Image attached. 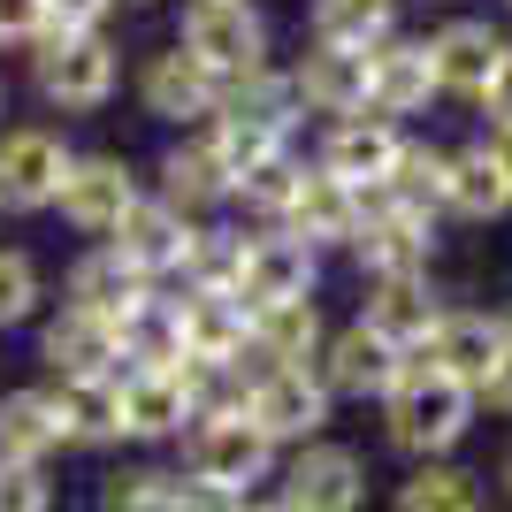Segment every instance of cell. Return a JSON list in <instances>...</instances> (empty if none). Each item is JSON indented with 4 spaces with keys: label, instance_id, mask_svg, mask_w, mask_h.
Here are the masks:
<instances>
[{
    "label": "cell",
    "instance_id": "6da1fadb",
    "mask_svg": "<svg viewBox=\"0 0 512 512\" xmlns=\"http://www.w3.org/2000/svg\"><path fill=\"white\" fill-rule=\"evenodd\" d=\"M375 413H383V444L406 467H428V459H459V444L482 421V398L459 375H444L436 360H406V375L390 383V398Z\"/></svg>",
    "mask_w": 512,
    "mask_h": 512
},
{
    "label": "cell",
    "instance_id": "7a4b0ae2",
    "mask_svg": "<svg viewBox=\"0 0 512 512\" xmlns=\"http://www.w3.org/2000/svg\"><path fill=\"white\" fill-rule=\"evenodd\" d=\"M276 467H283V451L268 444L245 413H207V421H192L184 444H176V474H184L199 497H214V505H245V497L276 490Z\"/></svg>",
    "mask_w": 512,
    "mask_h": 512
},
{
    "label": "cell",
    "instance_id": "3957f363",
    "mask_svg": "<svg viewBox=\"0 0 512 512\" xmlns=\"http://www.w3.org/2000/svg\"><path fill=\"white\" fill-rule=\"evenodd\" d=\"M31 85L54 115H100L123 92V46L107 31H46L31 46Z\"/></svg>",
    "mask_w": 512,
    "mask_h": 512
},
{
    "label": "cell",
    "instance_id": "277c9868",
    "mask_svg": "<svg viewBox=\"0 0 512 512\" xmlns=\"http://www.w3.org/2000/svg\"><path fill=\"white\" fill-rule=\"evenodd\" d=\"M176 46L207 69L214 85H237V77H253V69L276 62V31L260 16V0H184Z\"/></svg>",
    "mask_w": 512,
    "mask_h": 512
},
{
    "label": "cell",
    "instance_id": "5b68a950",
    "mask_svg": "<svg viewBox=\"0 0 512 512\" xmlns=\"http://www.w3.org/2000/svg\"><path fill=\"white\" fill-rule=\"evenodd\" d=\"M276 497H283L291 512H367V505H375V467H367L360 444L321 436V444L283 451Z\"/></svg>",
    "mask_w": 512,
    "mask_h": 512
},
{
    "label": "cell",
    "instance_id": "8992f818",
    "mask_svg": "<svg viewBox=\"0 0 512 512\" xmlns=\"http://www.w3.org/2000/svg\"><path fill=\"white\" fill-rule=\"evenodd\" d=\"M245 421H253L276 451H299V444H321V436H329V421H337V398L321 390L314 367H253Z\"/></svg>",
    "mask_w": 512,
    "mask_h": 512
},
{
    "label": "cell",
    "instance_id": "52a82bcc",
    "mask_svg": "<svg viewBox=\"0 0 512 512\" xmlns=\"http://www.w3.org/2000/svg\"><path fill=\"white\" fill-rule=\"evenodd\" d=\"M444 222L398 207V199L367 192V214H360V237H352V268L360 283H383V276H436V253H444Z\"/></svg>",
    "mask_w": 512,
    "mask_h": 512
},
{
    "label": "cell",
    "instance_id": "ba28073f",
    "mask_svg": "<svg viewBox=\"0 0 512 512\" xmlns=\"http://www.w3.org/2000/svg\"><path fill=\"white\" fill-rule=\"evenodd\" d=\"M146 199V176L130 169V153H77L62 176V199H54V214H62L69 230L85 237V245H107V237L123 230V214Z\"/></svg>",
    "mask_w": 512,
    "mask_h": 512
},
{
    "label": "cell",
    "instance_id": "9c48e42d",
    "mask_svg": "<svg viewBox=\"0 0 512 512\" xmlns=\"http://www.w3.org/2000/svg\"><path fill=\"white\" fill-rule=\"evenodd\" d=\"M69 161L77 146L54 123H8L0 130V214H54Z\"/></svg>",
    "mask_w": 512,
    "mask_h": 512
},
{
    "label": "cell",
    "instance_id": "30bf717a",
    "mask_svg": "<svg viewBox=\"0 0 512 512\" xmlns=\"http://www.w3.org/2000/svg\"><path fill=\"white\" fill-rule=\"evenodd\" d=\"M314 375H321V390H329L337 406H383L390 383L406 375V352H398V344H383L360 314H352L344 329H329V344H321V360H314Z\"/></svg>",
    "mask_w": 512,
    "mask_h": 512
},
{
    "label": "cell",
    "instance_id": "8fae6325",
    "mask_svg": "<svg viewBox=\"0 0 512 512\" xmlns=\"http://www.w3.org/2000/svg\"><path fill=\"white\" fill-rule=\"evenodd\" d=\"M130 92H138V115H146V123H169V130H199L214 115V100H222V85H214L176 39L153 46V54H138Z\"/></svg>",
    "mask_w": 512,
    "mask_h": 512
},
{
    "label": "cell",
    "instance_id": "7c38bea8",
    "mask_svg": "<svg viewBox=\"0 0 512 512\" xmlns=\"http://www.w3.org/2000/svg\"><path fill=\"white\" fill-rule=\"evenodd\" d=\"M512 54V31L490 16H444L436 31H428V62H436V85H444V100H482V85H490L497 69H505Z\"/></svg>",
    "mask_w": 512,
    "mask_h": 512
},
{
    "label": "cell",
    "instance_id": "4fadbf2b",
    "mask_svg": "<svg viewBox=\"0 0 512 512\" xmlns=\"http://www.w3.org/2000/svg\"><path fill=\"white\" fill-rule=\"evenodd\" d=\"M153 291H161V283L138 276V268H130L115 245H85V253L62 268V306H77V314H100L115 337L138 321V306H146Z\"/></svg>",
    "mask_w": 512,
    "mask_h": 512
},
{
    "label": "cell",
    "instance_id": "5bb4252c",
    "mask_svg": "<svg viewBox=\"0 0 512 512\" xmlns=\"http://www.w3.org/2000/svg\"><path fill=\"white\" fill-rule=\"evenodd\" d=\"M436 100H444V85H436V62H428V31L421 39L398 31V39H383L367 54V115L413 123V115H428Z\"/></svg>",
    "mask_w": 512,
    "mask_h": 512
},
{
    "label": "cell",
    "instance_id": "9a60e30c",
    "mask_svg": "<svg viewBox=\"0 0 512 512\" xmlns=\"http://www.w3.org/2000/svg\"><path fill=\"white\" fill-rule=\"evenodd\" d=\"M413 130L406 123H383V115H352V123H321V146H314V169H329L337 184L352 192H383L398 153H406Z\"/></svg>",
    "mask_w": 512,
    "mask_h": 512
},
{
    "label": "cell",
    "instance_id": "2e32d148",
    "mask_svg": "<svg viewBox=\"0 0 512 512\" xmlns=\"http://www.w3.org/2000/svg\"><path fill=\"white\" fill-rule=\"evenodd\" d=\"M146 192L161 199V207H176L184 222H222V214H230V192H237V184H230V169H222V161L207 153V138H199V130H184V138H176V146L153 161Z\"/></svg>",
    "mask_w": 512,
    "mask_h": 512
},
{
    "label": "cell",
    "instance_id": "e0dca14e",
    "mask_svg": "<svg viewBox=\"0 0 512 512\" xmlns=\"http://www.w3.org/2000/svg\"><path fill=\"white\" fill-rule=\"evenodd\" d=\"M192 421H199V406L184 390V367H123V444L176 451Z\"/></svg>",
    "mask_w": 512,
    "mask_h": 512
},
{
    "label": "cell",
    "instance_id": "ac0fdd59",
    "mask_svg": "<svg viewBox=\"0 0 512 512\" xmlns=\"http://www.w3.org/2000/svg\"><path fill=\"white\" fill-rule=\"evenodd\" d=\"M451 299L436 291V276H383V283H367L360 291V321L375 329L383 344H398V352H428V337L444 329Z\"/></svg>",
    "mask_w": 512,
    "mask_h": 512
},
{
    "label": "cell",
    "instance_id": "d6986e66",
    "mask_svg": "<svg viewBox=\"0 0 512 512\" xmlns=\"http://www.w3.org/2000/svg\"><path fill=\"white\" fill-rule=\"evenodd\" d=\"M39 367H46V383H77V375H123V337H115L100 314L46 306V314H39Z\"/></svg>",
    "mask_w": 512,
    "mask_h": 512
},
{
    "label": "cell",
    "instance_id": "ffe728a7",
    "mask_svg": "<svg viewBox=\"0 0 512 512\" xmlns=\"http://www.w3.org/2000/svg\"><path fill=\"white\" fill-rule=\"evenodd\" d=\"M237 299L253 306H291V299H321V253L291 230H253V253H245V283Z\"/></svg>",
    "mask_w": 512,
    "mask_h": 512
},
{
    "label": "cell",
    "instance_id": "44dd1931",
    "mask_svg": "<svg viewBox=\"0 0 512 512\" xmlns=\"http://www.w3.org/2000/svg\"><path fill=\"white\" fill-rule=\"evenodd\" d=\"M291 92H299V115L352 123V115H367V54H344V46H299Z\"/></svg>",
    "mask_w": 512,
    "mask_h": 512
},
{
    "label": "cell",
    "instance_id": "7402d4cb",
    "mask_svg": "<svg viewBox=\"0 0 512 512\" xmlns=\"http://www.w3.org/2000/svg\"><path fill=\"white\" fill-rule=\"evenodd\" d=\"M192 237H199V222H184L176 207H161V199H138V207L123 214V230L107 237L115 253L138 268V276H153V283H176L184 276V260H192Z\"/></svg>",
    "mask_w": 512,
    "mask_h": 512
},
{
    "label": "cell",
    "instance_id": "603a6c76",
    "mask_svg": "<svg viewBox=\"0 0 512 512\" xmlns=\"http://www.w3.org/2000/svg\"><path fill=\"white\" fill-rule=\"evenodd\" d=\"M360 214H367V192L337 184V176L314 169V153H306V184H299V207H291V222H283V230L306 237V245L329 260V253H352V237H360Z\"/></svg>",
    "mask_w": 512,
    "mask_h": 512
},
{
    "label": "cell",
    "instance_id": "cb8c5ba5",
    "mask_svg": "<svg viewBox=\"0 0 512 512\" xmlns=\"http://www.w3.org/2000/svg\"><path fill=\"white\" fill-rule=\"evenodd\" d=\"M69 451L62 413L46 398V383H16L0 390V467H54Z\"/></svg>",
    "mask_w": 512,
    "mask_h": 512
},
{
    "label": "cell",
    "instance_id": "d4e9b609",
    "mask_svg": "<svg viewBox=\"0 0 512 512\" xmlns=\"http://www.w3.org/2000/svg\"><path fill=\"white\" fill-rule=\"evenodd\" d=\"M512 214V169L497 138L482 130L474 146H451V222H474V230H490Z\"/></svg>",
    "mask_w": 512,
    "mask_h": 512
},
{
    "label": "cell",
    "instance_id": "484cf974",
    "mask_svg": "<svg viewBox=\"0 0 512 512\" xmlns=\"http://www.w3.org/2000/svg\"><path fill=\"white\" fill-rule=\"evenodd\" d=\"M62 413L69 451H115L123 444V375H77V383H46Z\"/></svg>",
    "mask_w": 512,
    "mask_h": 512
},
{
    "label": "cell",
    "instance_id": "4316f807",
    "mask_svg": "<svg viewBox=\"0 0 512 512\" xmlns=\"http://www.w3.org/2000/svg\"><path fill=\"white\" fill-rule=\"evenodd\" d=\"M176 306H184V360H245L253 352V306L237 291H184L176 283Z\"/></svg>",
    "mask_w": 512,
    "mask_h": 512
},
{
    "label": "cell",
    "instance_id": "83f0119b",
    "mask_svg": "<svg viewBox=\"0 0 512 512\" xmlns=\"http://www.w3.org/2000/svg\"><path fill=\"white\" fill-rule=\"evenodd\" d=\"M383 512H490V474L467 459H428L390 482Z\"/></svg>",
    "mask_w": 512,
    "mask_h": 512
},
{
    "label": "cell",
    "instance_id": "f1b7e54d",
    "mask_svg": "<svg viewBox=\"0 0 512 512\" xmlns=\"http://www.w3.org/2000/svg\"><path fill=\"white\" fill-rule=\"evenodd\" d=\"M505 314H490V306H451L444 314V329H436V337H428V352H413V360H436L444 367V375H459V383H482V375H490L497 367V352H505Z\"/></svg>",
    "mask_w": 512,
    "mask_h": 512
},
{
    "label": "cell",
    "instance_id": "f546056e",
    "mask_svg": "<svg viewBox=\"0 0 512 512\" xmlns=\"http://www.w3.org/2000/svg\"><path fill=\"white\" fill-rule=\"evenodd\" d=\"M100 512H222V505H214V497H199L176 467L123 459V467L100 474Z\"/></svg>",
    "mask_w": 512,
    "mask_h": 512
},
{
    "label": "cell",
    "instance_id": "4dcf8cb0",
    "mask_svg": "<svg viewBox=\"0 0 512 512\" xmlns=\"http://www.w3.org/2000/svg\"><path fill=\"white\" fill-rule=\"evenodd\" d=\"M329 344V314L321 299H291V306H260L253 314V367H314Z\"/></svg>",
    "mask_w": 512,
    "mask_h": 512
},
{
    "label": "cell",
    "instance_id": "1f68e13d",
    "mask_svg": "<svg viewBox=\"0 0 512 512\" xmlns=\"http://www.w3.org/2000/svg\"><path fill=\"white\" fill-rule=\"evenodd\" d=\"M299 184H306V153L283 146V153H268L260 169L237 176L230 214L245 222V230H283V222H291V207H299Z\"/></svg>",
    "mask_w": 512,
    "mask_h": 512
},
{
    "label": "cell",
    "instance_id": "d6a6232c",
    "mask_svg": "<svg viewBox=\"0 0 512 512\" xmlns=\"http://www.w3.org/2000/svg\"><path fill=\"white\" fill-rule=\"evenodd\" d=\"M383 39H398V0H306V46L375 54Z\"/></svg>",
    "mask_w": 512,
    "mask_h": 512
},
{
    "label": "cell",
    "instance_id": "836d02e7",
    "mask_svg": "<svg viewBox=\"0 0 512 512\" xmlns=\"http://www.w3.org/2000/svg\"><path fill=\"white\" fill-rule=\"evenodd\" d=\"M214 115H237V123H253V130H268V138H299V92H291V69H253V77H237V85H222V100H214Z\"/></svg>",
    "mask_w": 512,
    "mask_h": 512
},
{
    "label": "cell",
    "instance_id": "e575fe53",
    "mask_svg": "<svg viewBox=\"0 0 512 512\" xmlns=\"http://www.w3.org/2000/svg\"><path fill=\"white\" fill-rule=\"evenodd\" d=\"M383 199L428 214V222H451V146H436V138H406V153H398Z\"/></svg>",
    "mask_w": 512,
    "mask_h": 512
},
{
    "label": "cell",
    "instance_id": "d590c367",
    "mask_svg": "<svg viewBox=\"0 0 512 512\" xmlns=\"http://www.w3.org/2000/svg\"><path fill=\"white\" fill-rule=\"evenodd\" d=\"M245 253H253V230L245 222H199V237H192V260H184V291H237L245 283Z\"/></svg>",
    "mask_w": 512,
    "mask_h": 512
},
{
    "label": "cell",
    "instance_id": "8d00e7d4",
    "mask_svg": "<svg viewBox=\"0 0 512 512\" xmlns=\"http://www.w3.org/2000/svg\"><path fill=\"white\" fill-rule=\"evenodd\" d=\"M39 314H46L39 260L16 253V245H0V337H8V329H39Z\"/></svg>",
    "mask_w": 512,
    "mask_h": 512
},
{
    "label": "cell",
    "instance_id": "74e56055",
    "mask_svg": "<svg viewBox=\"0 0 512 512\" xmlns=\"http://www.w3.org/2000/svg\"><path fill=\"white\" fill-rule=\"evenodd\" d=\"M199 138H207V153L230 169V184H237L245 169H260L268 153H283V138H268V130H253V123H237V115H207V123H199Z\"/></svg>",
    "mask_w": 512,
    "mask_h": 512
},
{
    "label": "cell",
    "instance_id": "f35d334b",
    "mask_svg": "<svg viewBox=\"0 0 512 512\" xmlns=\"http://www.w3.org/2000/svg\"><path fill=\"white\" fill-rule=\"evenodd\" d=\"M0 512H62L54 467H0Z\"/></svg>",
    "mask_w": 512,
    "mask_h": 512
},
{
    "label": "cell",
    "instance_id": "ab89813d",
    "mask_svg": "<svg viewBox=\"0 0 512 512\" xmlns=\"http://www.w3.org/2000/svg\"><path fill=\"white\" fill-rule=\"evenodd\" d=\"M46 31H54L46 0H0V46H23V54H31Z\"/></svg>",
    "mask_w": 512,
    "mask_h": 512
},
{
    "label": "cell",
    "instance_id": "60d3db41",
    "mask_svg": "<svg viewBox=\"0 0 512 512\" xmlns=\"http://www.w3.org/2000/svg\"><path fill=\"white\" fill-rule=\"evenodd\" d=\"M123 0H46V16H54V31H107V16H115Z\"/></svg>",
    "mask_w": 512,
    "mask_h": 512
},
{
    "label": "cell",
    "instance_id": "b9f144b4",
    "mask_svg": "<svg viewBox=\"0 0 512 512\" xmlns=\"http://www.w3.org/2000/svg\"><path fill=\"white\" fill-rule=\"evenodd\" d=\"M474 115L490 123V138H497V130H512V54H505V69H497L490 85H482V100H474Z\"/></svg>",
    "mask_w": 512,
    "mask_h": 512
},
{
    "label": "cell",
    "instance_id": "7bdbcfd3",
    "mask_svg": "<svg viewBox=\"0 0 512 512\" xmlns=\"http://www.w3.org/2000/svg\"><path fill=\"white\" fill-rule=\"evenodd\" d=\"M474 398H482V406H490L497 421H512V344L497 352V367H490V375L474 383Z\"/></svg>",
    "mask_w": 512,
    "mask_h": 512
},
{
    "label": "cell",
    "instance_id": "ee69618b",
    "mask_svg": "<svg viewBox=\"0 0 512 512\" xmlns=\"http://www.w3.org/2000/svg\"><path fill=\"white\" fill-rule=\"evenodd\" d=\"M222 512H291L276 490H260V497H245V505H222Z\"/></svg>",
    "mask_w": 512,
    "mask_h": 512
},
{
    "label": "cell",
    "instance_id": "f6af8a7d",
    "mask_svg": "<svg viewBox=\"0 0 512 512\" xmlns=\"http://www.w3.org/2000/svg\"><path fill=\"white\" fill-rule=\"evenodd\" d=\"M490 490H497V497H512V444L497 451V482H490Z\"/></svg>",
    "mask_w": 512,
    "mask_h": 512
},
{
    "label": "cell",
    "instance_id": "bcb514c9",
    "mask_svg": "<svg viewBox=\"0 0 512 512\" xmlns=\"http://www.w3.org/2000/svg\"><path fill=\"white\" fill-rule=\"evenodd\" d=\"M497 153H505V169H512V130H497Z\"/></svg>",
    "mask_w": 512,
    "mask_h": 512
},
{
    "label": "cell",
    "instance_id": "7dc6e473",
    "mask_svg": "<svg viewBox=\"0 0 512 512\" xmlns=\"http://www.w3.org/2000/svg\"><path fill=\"white\" fill-rule=\"evenodd\" d=\"M0 115H8V85H0Z\"/></svg>",
    "mask_w": 512,
    "mask_h": 512
},
{
    "label": "cell",
    "instance_id": "c3c4849f",
    "mask_svg": "<svg viewBox=\"0 0 512 512\" xmlns=\"http://www.w3.org/2000/svg\"><path fill=\"white\" fill-rule=\"evenodd\" d=\"M123 8H153V0H123Z\"/></svg>",
    "mask_w": 512,
    "mask_h": 512
},
{
    "label": "cell",
    "instance_id": "681fc988",
    "mask_svg": "<svg viewBox=\"0 0 512 512\" xmlns=\"http://www.w3.org/2000/svg\"><path fill=\"white\" fill-rule=\"evenodd\" d=\"M505 337H512V306H505Z\"/></svg>",
    "mask_w": 512,
    "mask_h": 512
},
{
    "label": "cell",
    "instance_id": "f907efd6",
    "mask_svg": "<svg viewBox=\"0 0 512 512\" xmlns=\"http://www.w3.org/2000/svg\"><path fill=\"white\" fill-rule=\"evenodd\" d=\"M505 16H512V0H505Z\"/></svg>",
    "mask_w": 512,
    "mask_h": 512
}]
</instances>
